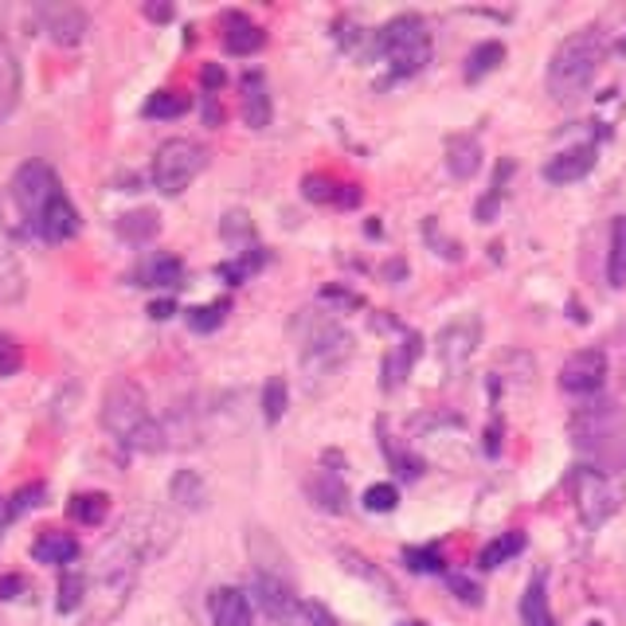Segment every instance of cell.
<instances>
[{
  "label": "cell",
  "mask_w": 626,
  "mask_h": 626,
  "mask_svg": "<svg viewBox=\"0 0 626 626\" xmlns=\"http://www.w3.org/2000/svg\"><path fill=\"white\" fill-rule=\"evenodd\" d=\"M39 498H43V486L24 489V493H16V498H12V513H24V509L39 505Z\"/></svg>",
  "instance_id": "42"
},
{
  "label": "cell",
  "mask_w": 626,
  "mask_h": 626,
  "mask_svg": "<svg viewBox=\"0 0 626 626\" xmlns=\"http://www.w3.org/2000/svg\"><path fill=\"white\" fill-rule=\"evenodd\" d=\"M591 168H596V146H572L560 149L556 156H548L540 176H544L548 185H576Z\"/></svg>",
  "instance_id": "13"
},
{
  "label": "cell",
  "mask_w": 626,
  "mask_h": 626,
  "mask_svg": "<svg viewBox=\"0 0 626 626\" xmlns=\"http://www.w3.org/2000/svg\"><path fill=\"white\" fill-rule=\"evenodd\" d=\"M146 16L149 20H168L173 16V9H168V4H146Z\"/></svg>",
  "instance_id": "47"
},
{
  "label": "cell",
  "mask_w": 626,
  "mask_h": 626,
  "mask_svg": "<svg viewBox=\"0 0 626 626\" xmlns=\"http://www.w3.org/2000/svg\"><path fill=\"white\" fill-rule=\"evenodd\" d=\"M149 313H153L156 322H165V317H173V313H176V302H168V298H165V302H153V305H149Z\"/></svg>",
  "instance_id": "46"
},
{
  "label": "cell",
  "mask_w": 626,
  "mask_h": 626,
  "mask_svg": "<svg viewBox=\"0 0 626 626\" xmlns=\"http://www.w3.org/2000/svg\"><path fill=\"white\" fill-rule=\"evenodd\" d=\"M305 493L313 498V505L325 509V513H345V501H349V493H345V481L337 470H317L310 481H305Z\"/></svg>",
  "instance_id": "19"
},
{
  "label": "cell",
  "mask_w": 626,
  "mask_h": 626,
  "mask_svg": "<svg viewBox=\"0 0 626 626\" xmlns=\"http://www.w3.org/2000/svg\"><path fill=\"white\" fill-rule=\"evenodd\" d=\"M376 51L384 55L388 71L396 78L420 75L430 63V32L423 24V16L415 12H403V16L388 20L380 32H376Z\"/></svg>",
  "instance_id": "6"
},
{
  "label": "cell",
  "mask_w": 626,
  "mask_h": 626,
  "mask_svg": "<svg viewBox=\"0 0 626 626\" xmlns=\"http://www.w3.org/2000/svg\"><path fill=\"white\" fill-rule=\"evenodd\" d=\"M447 168H450V176H454V180H470V176L478 173V168H481L478 137H470V134L450 137V141H447Z\"/></svg>",
  "instance_id": "20"
},
{
  "label": "cell",
  "mask_w": 626,
  "mask_h": 626,
  "mask_svg": "<svg viewBox=\"0 0 626 626\" xmlns=\"http://www.w3.org/2000/svg\"><path fill=\"white\" fill-rule=\"evenodd\" d=\"M200 83H204L208 95H215V90H220V87L227 83L224 67H220V63H204V71H200Z\"/></svg>",
  "instance_id": "40"
},
{
  "label": "cell",
  "mask_w": 626,
  "mask_h": 626,
  "mask_svg": "<svg viewBox=\"0 0 626 626\" xmlns=\"http://www.w3.org/2000/svg\"><path fill=\"white\" fill-rule=\"evenodd\" d=\"M606 283L623 290L626 286V215H615L611 224V251H606Z\"/></svg>",
  "instance_id": "26"
},
{
  "label": "cell",
  "mask_w": 626,
  "mask_h": 626,
  "mask_svg": "<svg viewBox=\"0 0 626 626\" xmlns=\"http://www.w3.org/2000/svg\"><path fill=\"white\" fill-rule=\"evenodd\" d=\"M204 122L208 126H220V122H224V110H220L215 95H204Z\"/></svg>",
  "instance_id": "45"
},
{
  "label": "cell",
  "mask_w": 626,
  "mask_h": 626,
  "mask_svg": "<svg viewBox=\"0 0 626 626\" xmlns=\"http://www.w3.org/2000/svg\"><path fill=\"white\" fill-rule=\"evenodd\" d=\"M36 20L43 24V32H48L55 43H63V48L83 43L90 32V16L83 9H75V4H39Z\"/></svg>",
  "instance_id": "12"
},
{
  "label": "cell",
  "mask_w": 626,
  "mask_h": 626,
  "mask_svg": "<svg viewBox=\"0 0 626 626\" xmlns=\"http://www.w3.org/2000/svg\"><path fill=\"white\" fill-rule=\"evenodd\" d=\"M293 333H298V361H302L310 391H322L352 361V333L322 310L298 313L293 317Z\"/></svg>",
  "instance_id": "2"
},
{
  "label": "cell",
  "mask_w": 626,
  "mask_h": 626,
  "mask_svg": "<svg viewBox=\"0 0 626 626\" xmlns=\"http://www.w3.org/2000/svg\"><path fill=\"white\" fill-rule=\"evenodd\" d=\"M572 442L587 454V466L615 474L626 466V420L618 403L599 400L572 415Z\"/></svg>",
  "instance_id": "4"
},
{
  "label": "cell",
  "mask_w": 626,
  "mask_h": 626,
  "mask_svg": "<svg viewBox=\"0 0 626 626\" xmlns=\"http://www.w3.org/2000/svg\"><path fill=\"white\" fill-rule=\"evenodd\" d=\"M83 599H87V576H83V572H63V579H59L55 606L63 611V615H71V611H78V606H83Z\"/></svg>",
  "instance_id": "31"
},
{
  "label": "cell",
  "mask_w": 626,
  "mask_h": 626,
  "mask_svg": "<svg viewBox=\"0 0 626 626\" xmlns=\"http://www.w3.org/2000/svg\"><path fill=\"white\" fill-rule=\"evenodd\" d=\"M208 615H212L215 626H251L254 603L239 587H215L208 596Z\"/></svg>",
  "instance_id": "14"
},
{
  "label": "cell",
  "mask_w": 626,
  "mask_h": 626,
  "mask_svg": "<svg viewBox=\"0 0 626 626\" xmlns=\"http://www.w3.org/2000/svg\"><path fill=\"white\" fill-rule=\"evenodd\" d=\"M220 231H224V239L231 247H251L254 243V227H251V215L247 212H227Z\"/></svg>",
  "instance_id": "35"
},
{
  "label": "cell",
  "mask_w": 626,
  "mask_h": 626,
  "mask_svg": "<svg viewBox=\"0 0 626 626\" xmlns=\"http://www.w3.org/2000/svg\"><path fill=\"white\" fill-rule=\"evenodd\" d=\"M302 618H310L313 626H337V618H333L329 606L313 603V599H305V603H302Z\"/></svg>",
  "instance_id": "39"
},
{
  "label": "cell",
  "mask_w": 626,
  "mask_h": 626,
  "mask_svg": "<svg viewBox=\"0 0 626 626\" xmlns=\"http://www.w3.org/2000/svg\"><path fill=\"white\" fill-rule=\"evenodd\" d=\"M501 59H505V48H501L498 39L478 43V48L470 51V59H466V83H478L481 75H489V71L498 67Z\"/></svg>",
  "instance_id": "29"
},
{
  "label": "cell",
  "mask_w": 626,
  "mask_h": 626,
  "mask_svg": "<svg viewBox=\"0 0 626 626\" xmlns=\"http://www.w3.org/2000/svg\"><path fill=\"white\" fill-rule=\"evenodd\" d=\"M587 626H599V623H587Z\"/></svg>",
  "instance_id": "49"
},
{
  "label": "cell",
  "mask_w": 626,
  "mask_h": 626,
  "mask_svg": "<svg viewBox=\"0 0 626 626\" xmlns=\"http://www.w3.org/2000/svg\"><path fill=\"white\" fill-rule=\"evenodd\" d=\"M208 165V149L192 137H168L165 146L153 153V185L165 196H180L196 176L204 173Z\"/></svg>",
  "instance_id": "7"
},
{
  "label": "cell",
  "mask_w": 626,
  "mask_h": 626,
  "mask_svg": "<svg viewBox=\"0 0 626 626\" xmlns=\"http://www.w3.org/2000/svg\"><path fill=\"white\" fill-rule=\"evenodd\" d=\"M185 110H188V98L180 95V90H156V95L146 102V110H141V114H146V117H180Z\"/></svg>",
  "instance_id": "32"
},
{
  "label": "cell",
  "mask_w": 626,
  "mask_h": 626,
  "mask_svg": "<svg viewBox=\"0 0 626 626\" xmlns=\"http://www.w3.org/2000/svg\"><path fill=\"white\" fill-rule=\"evenodd\" d=\"M450 587L459 591L462 603H470V606H478V603H481V591H478V587H474V584H470L466 576H450Z\"/></svg>",
  "instance_id": "41"
},
{
  "label": "cell",
  "mask_w": 626,
  "mask_h": 626,
  "mask_svg": "<svg viewBox=\"0 0 626 626\" xmlns=\"http://www.w3.org/2000/svg\"><path fill=\"white\" fill-rule=\"evenodd\" d=\"M107 509H110L107 493H75V498H71V517H75L78 525H102V521H107Z\"/></svg>",
  "instance_id": "30"
},
{
  "label": "cell",
  "mask_w": 626,
  "mask_h": 626,
  "mask_svg": "<svg viewBox=\"0 0 626 626\" xmlns=\"http://www.w3.org/2000/svg\"><path fill=\"white\" fill-rule=\"evenodd\" d=\"M137 278H141V286H165V290H176V286L185 283V263H180L176 254H153V259L141 263Z\"/></svg>",
  "instance_id": "23"
},
{
  "label": "cell",
  "mask_w": 626,
  "mask_h": 626,
  "mask_svg": "<svg viewBox=\"0 0 626 626\" xmlns=\"http://www.w3.org/2000/svg\"><path fill=\"white\" fill-rule=\"evenodd\" d=\"M24 591V576H0V599H16Z\"/></svg>",
  "instance_id": "44"
},
{
  "label": "cell",
  "mask_w": 626,
  "mask_h": 626,
  "mask_svg": "<svg viewBox=\"0 0 626 626\" xmlns=\"http://www.w3.org/2000/svg\"><path fill=\"white\" fill-rule=\"evenodd\" d=\"M498 204H501V192H498V188H493V192H489L486 200H481V204H478V220H481V224H489V220L498 215Z\"/></svg>",
  "instance_id": "43"
},
{
  "label": "cell",
  "mask_w": 626,
  "mask_h": 626,
  "mask_svg": "<svg viewBox=\"0 0 626 626\" xmlns=\"http://www.w3.org/2000/svg\"><path fill=\"white\" fill-rule=\"evenodd\" d=\"M403 564L411 567V572H442V552L439 548H408L403 552Z\"/></svg>",
  "instance_id": "37"
},
{
  "label": "cell",
  "mask_w": 626,
  "mask_h": 626,
  "mask_svg": "<svg viewBox=\"0 0 626 626\" xmlns=\"http://www.w3.org/2000/svg\"><path fill=\"white\" fill-rule=\"evenodd\" d=\"M16 102H20V59L9 43L4 20H0V122L16 110Z\"/></svg>",
  "instance_id": "18"
},
{
  "label": "cell",
  "mask_w": 626,
  "mask_h": 626,
  "mask_svg": "<svg viewBox=\"0 0 626 626\" xmlns=\"http://www.w3.org/2000/svg\"><path fill=\"white\" fill-rule=\"evenodd\" d=\"M606 384V356L603 349H579L572 352L560 368V388L572 396H596Z\"/></svg>",
  "instance_id": "10"
},
{
  "label": "cell",
  "mask_w": 626,
  "mask_h": 626,
  "mask_svg": "<svg viewBox=\"0 0 626 626\" xmlns=\"http://www.w3.org/2000/svg\"><path fill=\"white\" fill-rule=\"evenodd\" d=\"M156 231H161V215L149 212V208H141V212H126L122 220H117V235L129 239V243H146V239H153Z\"/></svg>",
  "instance_id": "28"
},
{
  "label": "cell",
  "mask_w": 626,
  "mask_h": 626,
  "mask_svg": "<svg viewBox=\"0 0 626 626\" xmlns=\"http://www.w3.org/2000/svg\"><path fill=\"white\" fill-rule=\"evenodd\" d=\"M396 505H400V489L391 481H376L364 489V509H372V513H391Z\"/></svg>",
  "instance_id": "36"
},
{
  "label": "cell",
  "mask_w": 626,
  "mask_h": 626,
  "mask_svg": "<svg viewBox=\"0 0 626 626\" xmlns=\"http://www.w3.org/2000/svg\"><path fill=\"white\" fill-rule=\"evenodd\" d=\"M32 556L39 560V564H71V560L78 556V540L71 537V533H55V528H48V533H39L36 544H32Z\"/></svg>",
  "instance_id": "22"
},
{
  "label": "cell",
  "mask_w": 626,
  "mask_h": 626,
  "mask_svg": "<svg viewBox=\"0 0 626 626\" xmlns=\"http://www.w3.org/2000/svg\"><path fill=\"white\" fill-rule=\"evenodd\" d=\"M478 341H481L478 317H459V322H450L447 329L439 333V361L442 368H447V376L466 372L470 356L478 352Z\"/></svg>",
  "instance_id": "9"
},
{
  "label": "cell",
  "mask_w": 626,
  "mask_h": 626,
  "mask_svg": "<svg viewBox=\"0 0 626 626\" xmlns=\"http://www.w3.org/2000/svg\"><path fill=\"white\" fill-rule=\"evenodd\" d=\"M263 28L247 12H224V48L227 55H254L263 48Z\"/></svg>",
  "instance_id": "17"
},
{
  "label": "cell",
  "mask_w": 626,
  "mask_h": 626,
  "mask_svg": "<svg viewBox=\"0 0 626 626\" xmlns=\"http://www.w3.org/2000/svg\"><path fill=\"white\" fill-rule=\"evenodd\" d=\"M12 200H16L24 224L32 235H39L43 243H67L78 235V212L67 200L63 185L51 165L43 161H28L12 176Z\"/></svg>",
  "instance_id": "1"
},
{
  "label": "cell",
  "mask_w": 626,
  "mask_h": 626,
  "mask_svg": "<svg viewBox=\"0 0 626 626\" xmlns=\"http://www.w3.org/2000/svg\"><path fill=\"white\" fill-rule=\"evenodd\" d=\"M521 626H556L552 606H548L544 576L533 579V584L525 587V596H521Z\"/></svg>",
  "instance_id": "24"
},
{
  "label": "cell",
  "mask_w": 626,
  "mask_h": 626,
  "mask_svg": "<svg viewBox=\"0 0 626 626\" xmlns=\"http://www.w3.org/2000/svg\"><path fill=\"white\" fill-rule=\"evenodd\" d=\"M24 298V266H20L16 239H12L4 212H0V302L12 305Z\"/></svg>",
  "instance_id": "15"
},
{
  "label": "cell",
  "mask_w": 626,
  "mask_h": 626,
  "mask_svg": "<svg viewBox=\"0 0 626 626\" xmlns=\"http://www.w3.org/2000/svg\"><path fill=\"white\" fill-rule=\"evenodd\" d=\"M102 427L129 450H146V454L165 450L161 420H153L141 384L126 380V376H117L107 388V396H102Z\"/></svg>",
  "instance_id": "3"
},
{
  "label": "cell",
  "mask_w": 626,
  "mask_h": 626,
  "mask_svg": "<svg viewBox=\"0 0 626 626\" xmlns=\"http://www.w3.org/2000/svg\"><path fill=\"white\" fill-rule=\"evenodd\" d=\"M283 415H286V380H283V376H271V380H266V388H263V420L274 427Z\"/></svg>",
  "instance_id": "34"
},
{
  "label": "cell",
  "mask_w": 626,
  "mask_h": 626,
  "mask_svg": "<svg viewBox=\"0 0 626 626\" xmlns=\"http://www.w3.org/2000/svg\"><path fill=\"white\" fill-rule=\"evenodd\" d=\"M20 368V345L9 333H0V376H12Z\"/></svg>",
  "instance_id": "38"
},
{
  "label": "cell",
  "mask_w": 626,
  "mask_h": 626,
  "mask_svg": "<svg viewBox=\"0 0 626 626\" xmlns=\"http://www.w3.org/2000/svg\"><path fill=\"white\" fill-rule=\"evenodd\" d=\"M525 552V533H501V537H493L486 548H481V556H478V567H501L505 560L521 556Z\"/></svg>",
  "instance_id": "27"
},
{
  "label": "cell",
  "mask_w": 626,
  "mask_h": 626,
  "mask_svg": "<svg viewBox=\"0 0 626 626\" xmlns=\"http://www.w3.org/2000/svg\"><path fill=\"white\" fill-rule=\"evenodd\" d=\"M302 196L305 200H313V204H345V208H352L356 200H361V192H356L352 185H337L333 176H322V173L305 176Z\"/></svg>",
  "instance_id": "21"
},
{
  "label": "cell",
  "mask_w": 626,
  "mask_h": 626,
  "mask_svg": "<svg viewBox=\"0 0 626 626\" xmlns=\"http://www.w3.org/2000/svg\"><path fill=\"white\" fill-rule=\"evenodd\" d=\"M239 90H243V122L251 129H266L271 126V90H266V78L263 71H247L243 83H239Z\"/></svg>",
  "instance_id": "16"
},
{
  "label": "cell",
  "mask_w": 626,
  "mask_h": 626,
  "mask_svg": "<svg viewBox=\"0 0 626 626\" xmlns=\"http://www.w3.org/2000/svg\"><path fill=\"white\" fill-rule=\"evenodd\" d=\"M168 498L180 509H204L208 501V486L196 470H176L173 481H168Z\"/></svg>",
  "instance_id": "25"
},
{
  "label": "cell",
  "mask_w": 626,
  "mask_h": 626,
  "mask_svg": "<svg viewBox=\"0 0 626 626\" xmlns=\"http://www.w3.org/2000/svg\"><path fill=\"white\" fill-rule=\"evenodd\" d=\"M251 603H259V611L274 623H290V618L302 615V603L293 596V587L278 576H263V572L251 584Z\"/></svg>",
  "instance_id": "11"
},
{
  "label": "cell",
  "mask_w": 626,
  "mask_h": 626,
  "mask_svg": "<svg viewBox=\"0 0 626 626\" xmlns=\"http://www.w3.org/2000/svg\"><path fill=\"white\" fill-rule=\"evenodd\" d=\"M227 317V302H208V305H196V310H188V329L196 333H212L220 329Z\"/></svg>",
  "instance_id": "33"
},
{
  "label": "cell",
  "mask_w": 626,
  "mask_h": 626,
  "mask_svg": "<svg viewBox=\"0 0 626 626\" xmlns=\"http://www.w3.org/2000/svg\"><path fill=\"white\" fill-rule=\"evenodd\" d=\"M403 626H423V623H403Z\"/></svg>",
  "instance_id": "48"
},
{
  "label": "cell",
  "mask_w": 626,
  "mask_h": 626,
  "mask_svg": "<svg viewBox=\"0 0 626 626\" xmlns=\"http://www.w3.org/2000/svg\"><path fill=\"white\" fill-rule=\"evenodd\" d=\"M572 489H576L579 521H584L587 528L606 525V521L618 513V505H623V481L596 466H579L576 474H572Z\"/></svg>",
  "instance_id": "8"
},
{
  "label": "cell",
  "mask_w": 626,
  "mask_h": 626,
  "mask_svg": "<svg viewBox=\"0 0 626 626\" xmlns=\"http://www.w3.org/2000/svg\"><path fill=\"white\" fill-rule=\"evenodd\" d=\"M603 63V36L596 28L572 32L548 59V95L556 102H576L599 75Z\"/></svg>",
  "instance_id": "5"
}]
</instances>
